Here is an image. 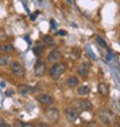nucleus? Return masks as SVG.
<instances>
[{"label":"nucleus","mask_w":120,"mask_h":127,"mask_svg":"<svg viewBox=\"0 0 120 127\" xmlns=\"http://www.w3.org/2000/svg\"><path fill=\"white\" fill-rule=\"evenodd\" d=\"M98 91L102 96H106L107 93H109V87H107L106 83H99L98 86Z\"/></svg>","instance_id":"obj_12"},{"label":"nucleus","mask_w":120,"mask_h":127,"mask_svg":"<svg viewBox=\"0 0 120 127\" xmlns=\"http://www.w3.org/2000/svg\"><path fill=\"white\" fill-rule=\"evenodd\" d=\"M112 57H113V56H112V53H109V54L106 56V60H107V61H110L111 59H112Z\"/></svg>","instance_id":"obj_23"},{"label":"nucleus","mask_w":120,"mask_h":127,"mask_svg":"<svg viewBox=\"0 0 120 127\" xmlns=\"http://www.w3.org/2000/svg\"><path fill=\"white\" fill-rule=\"evenodd\" d=\"M67 86H68V87H70V88L79 86V79H77L76 76H70L69 79L67 80Z\"/></svg>","instance_id":"obj_13"},{"label":"nucleus","mask_w":120,"mask_h":127,"mask_svg":"<svg viewBox=\"0 0 120 127\" xmlns=\"http://www.w3.org/2000/svg\"><path fill=\"white\" fill-rule=\"evenodd\" d=\"M89 69H90V65L88 63H83L79 67V69H77V73L79 75L82 77H87L88 76V73H89Z\"/></svg>","instance_id":"obj_9"},{"label":"nucleus","mask_w":120,"mask_h":127,"mask_svg":"<svg viewBox=\"0 0 120 127\" xmlns=\"http://www.w3.org/2000/svg\"><path fill=\"white\" fill-rule=\"evenodd\" d=\"M0 50L2 51L3 53H8V52H12L14 50V47L10 44H2V45H0Z\"/></svg>","instance_id":"obj_16"},{"label":"nucleus","mask_w":120,"mask_h":127,"mask_svg":"<svg viewBox=\"0 0 120 127\" xmlns=\"http://www.w3.org/2000/svg\"><path fill=\"white\" fill-rule=\"evenodd\" d=\"M44 42H45V44H46V45H49V46H51V45H53V44H54L53 38H52L51 36H49V35H46V36L44 37Z\"/></svg>","instance_id":"obj_18"},{"label":"nucleus","mask_w":120,"mask_h":127,"mask_svg":"<svg viewBox=\"0 0 120 127\" xmlns=\"http://www.w3.org/2000/svg\"><path fill=\"white\" fill-rule=\"evenodd\" d=\"M66 70V65L62 63H56L53 66L51 67V70H50V76L53 79V80H57L59 79Z\"/></svg>","instance_id":"obj_1"},{"label":"nucleus","mask_w":120,"mask_h":127,"mask_svg":"<svg viewBox=\"0 0 120 127\" xmlns=\"http://www.w3.org/2000/svg\"><path fill=\"white\" fill-rule=\"evenodd\" d=\"M98 117H99V120L104 125H110L113 121L114 114L112 112H110L109 110H106V109H100L99 113H98Z\"/></svg>","instance_id":"obj_2"},{"label":"nucleus","mask_w":120,"mask_h":127,"mask_svg":"<svg viewBox=\"0 0 120 127\" xmlns=\"http://www.w3.org/2000/svg\"><path fill=\"white\" fill-rule=\"evenodd\" d=\"M7 39H8V35L5 32L3 29L0 28V40H7Z\"/></svg>","instance_id":"obj_20"},{"label":"nucleus","mask_w":120,"mask_h":127,"mask_svg":"<svg viewBox=\"0 0 120 127\" xmlns=\"http://www.w3.org/2000/svg\"><path fill=\"white\" fill-rule=\"evenodd\" d=\"M0 127H9V125L7 124L5 120H2V119H1V120H0Z\"/></svg>","instance_id":"obj_21"},{"label":"nucleus","mask_w":120,"mask_h":127,"mask_svg":"<svg viewBox=\"0 0 120 127\" xmlns=\"http://www.w3.org/2000/svg\"><path fill=\"white\" fill-rule=\"evenodd\" d=\"M60 60H61V54L58 51H51L49 53V56H47V61L51 64L59 63Z\"/></svg>","instance_id":"obj_6"},{"label":"nucleus","mask_w":120,"mask_h":127,"mask_svg":"<svg viewBox=\"0 0 120 127\" xmlns=\"http://www.w3.org/2000/svg\"><path fill=\"white\" fill-rule=\"evenodd\" d=\"M10 70H12V73H13L14 75H16V76H19V77L23 76L24 73H26L24 67L22 66L19 61H13V63L10 64Z\"/></svg>","instance_id":"obj_3"},{"label":"nucleus","mask_w":120,"mask_h":127,"mask_svg":"<svg viewBox=\"0 0 120 127\" xmlns=\"http://www.w3.org/2000/svg\"><path fill=\"white\" fill-rule=\"evenodd\" d=\"M68 1H69V2H70V0H68Z\"/></svg>","instance_id":"obj_26"},{"label":"nucleus","mask_w":120,"mask_h":127,"mask_svg":"<svg viewBox=\"0 0 120 127\" xmlns=\"http://www.w3.org/2000/svg\"><path fill=\"white\" fill-rule=\"evenodd\" d=\"M17 90H19L20 95H22V96H27V95L29 94L32 89H31L29 86H26V84H20V86H19V88H17Z\"/></svg>","instance_id":"obj_11"},{"label":"nucleus","mask_w":120,"mask_h":127,"mask_svg":"<svg viewBox=\"0 0 120 127\" xmlns=\"http://www.w3.org/2000/svg\"><path fill=\"white\" fill-rule=\"evenodd\" d=\"M45 116L52 123H56L59 119V111L56 107H49L46 111H45Z\"/></svg>","instance_id":"obj_4"},{"label":"nucleus","mask_w":120,"mask_h":127,"mask_svg":"<svg viewBox=\"0 0 120 127\" xmlns=\"http://www.w3.org/2000/svg\"><path fill=\"white\" fill-rule=\"evenodd\" d=\"M45 70H46V65H45V63L42 60H38L36 64V66H35V75H36L37 77L43 76L44 73H45Z\"/></svg>","instance_id":"obj_5"},{"label":"nucleus","mask_w":120,"mask_h":127,"mask_svg":"<svg viewBox=\"0 0 120 127\" xmlns=\"http://www.w3.org/2000/svg\"><path fill=\"white\" fill-rule=\"evenodd\" d=\"M96 42H97L98 44H99V45H100L102 47H107L106 42H105V40H104L100 36H97V37H96Z\"/></svg>","instance_id":"obj_19"},{"label":"nucleus","mask_w":120,"mask_h":127,"mask_svg":"<svg viewBox=\"0 0 120 127\" xmlns=\"http://www.w3.org/2000/svg\"><path fill=\"white\" fill-rule=\"evenodd\" d=\"M79 106H80V109H82V110L88 111V110H91V109H92V104L88 99H81L80 102H79Z\"/></svg>","instance_id":"obj_10"},{"label":"nucleus","mask_w":120,"mask_h":127,"mask_svg":"<svg viewBox=\"0 0 120 127\" xmlns=\"http://www.w3.org/2000/svg\"><path fill=\"white\" fill-rule=\"evenodd\" d=\"M37 100H38L39 103H42V104H45V105H51L52 102H53L52 97H51L50 95H47V94L38 95V96H37Z\"/></svg>","instance_id":"obj_8"},{"label":"nucleus","mask_w":120,"mask_h":127,"mask_svg":"<svg viewBox=\"0 0 120 127\" xmlns=\"http://www.w3.org/2000/svg\"><path fill=\"white\" fill-rule=\"evenodd\" d=\"M90 93V88L88 86H80L79 89H77V94L81 95V96H84V95H88Z\"/></svg>","instance_id":"obj_14"},{"label":"nucleus","mask_w":120,"mask_h":127,"mask_svg":"<svg viewBox=\"0 0 120 127\" xmlns=\"http://www.w3.org/2000/svg\"><path fill=\"white\" fill-rule=\"evenodd\" d=\"M10 60V57L9 56H3V57L0 58V66H7L8 63Z\"/></svg>","instance_id":"obj_17"},{"label":"nucleus","mask_w":120,"mask_h":127,"mask_svg":"<svg viewBox=\"0 0 120 127\" xmlns=\"http://www.w3.org/2000/svg\"><path fill=\"white\" fill-rule=\"evenodd\" d=\"M58 33H59V35H65V33H66V32H63V31H59V32H58Z\"/></svg>","instance_id":"obj_25"},{"label":"nucleus","mask_w":120,"mask_h":127,"mask_svg":"<svg viewBox=\"0 0 120 127\" xmlns=\"http://www.w3.org/2000/svg\"><path fill=\"white\" fill-rule=\"evenodd\" d=\"M44 49H45V46H44L43 44L37 43V45H36V46H35V47H33V49H32V51H33V53L36 54V56H39L40 53H43Z\"/></svg>","instance_id":"obj_15"},{"label":"nucleus","mask_w":120,"mask_h":127,"mask_svg":"<svg viewBox=\"0 0 120 127\" xmlns=\"http://www.w3.org/2000/svg\"><path fill=\"white\" fill-rule=\"evenodd\" d=\"M12 94H13V91H12V90H8L6 93V96H12Z\"/></svg>","instance_id":"obj_24"},{"label":"nucleus","mask_w":120,"mask_h":127,"mask_svg":"<svg viewBox=\"0 0 120 127\" xmlns=\"http://www.w3.org/2000/svg\"><path fill=\"white\" fill-rule=\"evenodd\" d=\"M65 112H66L67 118H68L70 121H74L77 118V116H79V112H77V110L75 109V107H73V106L67 107Z\"/></svg>","instance_id":"obj_7"},{"label":"nucleus","mask_w":120,"mask_h":127,"mask_svg":"<svg viewBox=\"0 0 120 127\" xmlns=\"http://www.w3.org/2000/svg\"><path fill=\"white\" fill-rule=\"evenodd\" d=\"M19 126H24V127H31V125H29V124H23V123H19Z\"/></svg>","instance_id":"obj_22"}]
</instances>
